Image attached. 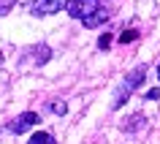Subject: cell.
Returning <instances> with one entry per match:
<instances>
[{"label": "cell", "instance_id": "1", "mask_svg": "<svg viewBox=\"0 0 160 144\" xmlns=\"http://www.w3.org/2000/svg\"><path fill=\"white\" fill-rule=\"evenodd\" d=\"M144 79H147V65H136L130 74L125 76V82L117 87V93H114V101H111V109H122V103L130 98V95L144 85Z\"/></svg>", "mask_w": 160, "mask_h": 144}, {"label": "cell", "instance_id": "2", "mask_svg": "<svg viewBox=\"0 0 160 144\" xmlns=\"http://www.w3.org/2000/svg\"><path fill=\"white\" fill-rule=\"evenodd\" d=\"M52 60V49L46 44H38V46H30L25 49V60H22V68H41Z\"/></svg>", "mask_w": 160, "mask_h": 144}, {"label": "cell", "instance_id": "3", "mask_svg": "<svg viewBox=\"0 0 160 144\" xmlns=\"http://www.w3.org/2000/svg\"><path fill=\"white\" fill-rule=\"evenodd\" d=\"M101 8V0H71V6H68V14L73 19H87L90 14Z\"/></svg>", "mask_w": 160, "mask_h": 144}, {"label": "cell", "instance_id": "4", "mask_svg": "<svg viewBox=\"0 0 160 144\" xmlns=\"http://www.w3.org/2000/svg\"><path fill=\"white\" fill-rule=\"evenodd\" d=\"M68 6H71V0H38L35 6H30V11L35 17H49V14H60Z\"/></svg>", "mask_w": 160, "mask_h": 144}, {"label": "cell", "instance_id": "5", "mask_svg": "<svg viewBox=\"0 0 160 144\" xmlns=\"http://www.w3.org/2000/svg\"><path fill=\"white\" fill-rule=\"evenodd\" d=\"M35 122H41L38 114H35V111H25V114H19V117H14V120L8 122V131L19 136V133H25V131H30Z\"/></svg>", "mask_w": 160, "mask_h": 144}, {"label": "cell", "instance_id": "6", "mask_svg": "<svg viewBox=\"0 0 160 144\" xmlns=\"http://www.w3.org/2000/svg\"><path fill=\"white\" fill-rule=\"evenodd\" d=\"M144 128H147V117H144L141 111L130 114V117L122 122V131H125V133H138V131H144Z\"/></svg>", "mask_w": 160, "mask_h": 144}, {"label": "cell", "instance_id": "7", "mask_svg": "<svg viewBox=\"0 0 160 144\" xmlns=\"http://www.w3.org/2000/svg\"><path fill=\"white\" fill-rule=\"evenodd\" d=\"M109 17H111V14H109V8H98L95 14H90L87 19H82V25L92 30V27H101V25H103V22H106Z\"/></svg>", "mask_w": 160, "mask_h": 144}, {"label": "cell", "instance_id": "8", "mask_svg": "<svg viewBox=\"0 0 160 144\" xmlns=\"http://www.w3.org/2000/svg\"><path fill=\"white\" fill-rule=\"evenodd\" d=\"M27 144H57V141H54V136H52V133H46V131H38V133L30 136V141H27Z\"/></svg>", "mask_w": 160, "mask_h": 144}, {"label": "cell", "instance_id": "9", "mask_svg": "<svg viewBox=\"0 0 160 144\" xmlns=\"http://www.w3.org/2000/svg\"><path fill=\"white\" fill-rule=\"evenodd\" d=\"M117 41H119V44H133V41H138V30H136V27H128V30H122V33L117 35Z\"/></svg>", "mask_w": 160, "mask_h": 144}, {"label": "cell", "instance_id": "10", "mask_svg": "<svg viewBox=\"0 0 160 144\" xmlns=\"http://www.w3.org/2000/svg\"><path fill=\"white\" fill-rule=\"evenodd\" d=\"M49 111H52V114H60V117H62V114L68 111V103H65V101H52V103H49Z\"/></svg>", "mask_w": 160, "mask_h": 144}, {"label": "cell", "instance_id": "11", "mask_svg": "<svg viewBox=\"0 0 160 144\" xmlns=\"http://www.w3.org/2000/svg\"><path fill=\"white\" fill-rule=\"evenodd\" d=\"M109 46H111V33H103L101 38H98V49H101V52H106Z\"/></svg>", "mask_w": 160, "mask_h": 144}, {"label": "cell", "instance_id": "12", "mask_svg": "<svg viewBox=\"0 0 160 144\" xmlns=\"http://www.w3.org/2000/svg\"><path fill=\"white\" fill-rule=\"evenodd\" d=\"M14 3H19V0H0V17H3V14H8Z\"/></svg>", "mask_w": 160, "mask_h": 144}, {"label": "cell", "instance_id": "13", "mask_svg": "<svg viewBox=\"0 0 160 144\" xmlns=\"http://www.w3.org/2000/svg\"><path fill=\"white\" fill-rule=\"evenodd\" d=\"M160 98V87H152V90H147V95H144V101H158Z\"/></svg>", "mask_w": 160, "mask_h": 144}, {"label": "cell", "instance_id": "14", "mask_svg": "<svg viewBox=\"0 0 160 144\" xmlns=\"http://www.w3.org/2000/svg\"><path fill=\"white\" fill-rule=\"evenodd\" d=\"M35 3H38V0H19V6H27V8H30V6H35Z\"/></svg>", "mask_w": 160, "mask_h": 144}, {"label": "cell", "instance_id": "15", "mask_svg": "<svg viewBox=\"0 0 160 144\" xmlns=\"http://www.w3.org/2000/svg\"><path fill=\"white\" fill-rule=\"evenodd\" d=\"M3 63H6V60H3V52H0V65H3Z\"/></svg>", "mask_w": 160, "mask_h": 144}, {"label": "cell", "instance_id": "16", "mask_svg": "<svg viewBox=\"0 0 160 144\" xmlns=\"http://www.w3.org/2000/svg\"><path fill=\"white\" fill-rule=\"evenodd\" d=\"M158 79H160V63H158Z\"/></svg>", "mask_w": 160, "mask_h": 144}]
</instances>
